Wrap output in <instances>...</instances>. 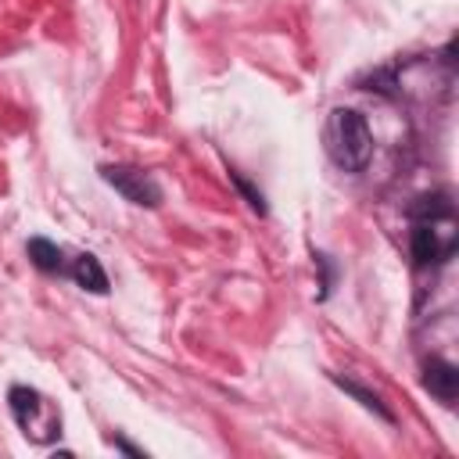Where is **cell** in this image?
I'll return each instance as SVG.
<instances>
[{
  "mask_svg": "<svg viewBox=\"0 0 459 459\" xmlns=\"http://www.w3.org/2000/svg\"><path fill=\"white\" fill-rule=\"evenodd\" d=\"M327 140H330V154L341 169L348 172H359L366 169L370 154H373V133L366 126V119L352 108H338L330 115V126H327Z\"/></svg>",
  "mask_w": 459,
  "mask_h": 459,
  "instance_id": "1",
  "label": "cell"
},
{
  "mask_svg": "<svg viewBox=\"0 0 459 459\" xmlns=\"http://www.w3.org/2000/svg\"><path fill=\"white\" fill-rule=\"evenodd\" d=\"M101 176L126 197V201H133V204H144V208H154L158 204V187H154V179L147 176V172H140V169H129V165H104L101 169Z\"/></svg>",
  "mask_w": 459,
  "mask_h": 459,
  "instance_id": "2",
  "label": "cell"
},
{
  "mask_svg": "<svg viewBox=\"0 0 459 459\" xmlns=\"http://www.w3.org/2000/svg\"><path fill=\"white\" fill-rule=\"evenodd\" d=\"M423 388H427L434 398L452 402L455 391H459V373H455V366H452V363H441V359H430L427 370H423Z\"/></svg>",
  "mask_w": 459,
  "mask_h": 459,
  "instance_id": "3",
  "label": "cell"
},
{
  "mask_svg": "<svg viewBox=\"0 0 459 459\" xmlns=\"http://www.w3.org/2000/svg\"><path fill=\"white\" fill-rule=\"evenodd\" d=\"M72 273H76V284L83 291H90V295H104L108 291V277H104V270H101V263L94 255H79Z\"/></svg>",
  "mask_w": 459,
  "mask_h": 459,
  "instance_id": "4",
  "label": "cell"
},
{
  "mask_svg": "<svg viewBox=\"0 0 459 459\" xmlns=\"http://www.w3.org/2000/svg\"><path fill=\"white\" fill-rule=\"evenodd\" d=\"M413 259L420 266H427V263L438 259V230H434V222H420L413 230Z\"/></svg>",
  "mask_w": 459,
  "mask_h": 459,
  "instance_id": "5",
  "label": "cell"
},
{
  "mask_svg": "<svg viewBox=\"0 0 459 459\" xmlns=\"http://www.w3.org/2000/svg\"><path fill=\"white\" fill-rule=\"evenodd\" d=\"M334 384H338L341 391H348V395H352V398H355L359 405H366V409H373V413H377L380 420H388V423L395 420V416H391V409H388V405H384V402H380V398H377L373 391H366L363 384H355V380H348V377H334Z\"/></svg>",
  "mask_w": 459,
  "mask_h": 459,
  "instance_id": "6",
  "label": "cell"
},
{
  "mask_svg": "<svg viewBox=\"0 0 459 459\" xmlns=\"http://www.w3.org/2000/svg\"><path fill=\"white\" fill-rule=\"evenodd\" d=\"M409 212L416 219H423V222H434V219H445L452 212V201L445 194H423V197H416V204Z\"/></svg>",
  "mask_w": 459,
  "mask_h": 459,
  "instance_id": "7",
  "label": "cell"
},
{
  "mask_svg": "<svg viewBox=\"0 0 459 459\" xmlns=\"http://www.w3.org/2000/svg\"><path fill=\"white\" fill-rule=\"evenodd\" d=\"M29 259H33V266H40L44 273H58V270H62V252H58L51 241H44V238H33V241H29Z\"/></svg>",
  "mask_w": 459,
  "mask_h": 459,
  "instance_id": "8",
  "label": "cell"
},
{
  "mask_svg": "<svg viewBox=\"0 0 459 459\" xmlns=\"http://www.w3.org/2000/svg\"><path fill=\"white\" fill-rule=\"evenodd\" d=\"M12 409H15L19 423H29V416L37 413V395L26 388H12Z\"/></svg>",
  "mask_w": 459,
  "mask_h": 459,
  "instance_id": "9",
  "label": "cell"
},
{
  "mask_svg": "<svg viewBox=\"0 0 459 459\" xmlns=\"http://www.w3.org/2000/svg\"><path fill=\"white\" fill-rule=\"evenodd\" d=\"M230 179H234V187H238V190L248 197V204H252L255 212H266V204H263V194H259V190H255V187H252V183H248L241 172H230Z\"/></svg>",
  "mask_w": 459,
  "mask_h": 459,
  "instance_id": "10",
  "label": "cell"
},
{
  "mask_svg": "<svg viewBox=\"0 0 459 459\" xmlns=\"http://www.w3.org/2000/svg\"><path fill=\"white\" fill-rule=\"evenodd\" d=\"M115 445H119V448H122V452H129V455H140V452H137V448H133V445H129V441H122V438H119V441H115Z\"/></svg>",
  "mask_w": 459,
  "mask_h": 459,
  "instance_id": "11",
  "label": "cell"
}]
</instances>
